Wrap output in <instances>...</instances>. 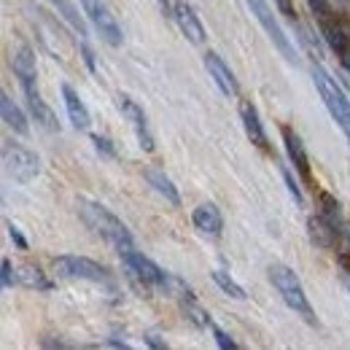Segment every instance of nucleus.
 I'll use <instances>...</instances> for the list:
<instances>
[{
	"mask_svg": "<svg viewBox=\"0 0 350 350\" xmlns=\"http://www.w3.org/2000/svg\"><path fill=\"white\" fill-rule=\"evenodd\" d=\"M312 81H315V87L321 92L323 105H326L329 113L334 116V122L342 127L345 137H350V100L342 94V89L329 79V73H326L321 65H312Z\"/></svg>",
	"mask_w": 350,
	"mask_h": 350,
	"instance_id": "5",
	"label": "nucleus"
},
{
	"mask_svg": "<svg viewBox=\"0 0 350 350\" xmlns=\"http://www.w3.org/2000/svg\"><path fill=\"white\" fill-rule=\"evenodd\" d=\"M157 3H159V8H162V14H165V16H167V19H173V0H157Z\"/></svg>",
	"mask_w": 350,
	"mask_h": 350,
	"instance_id": "36",
	"label": "nucleus"
},
{
	"mask_svg": "<svg viewBox=\"0 0 350 350\" xmlns=\"http://www.w3.org/2000/svg\"><path fill=\"white\" fill-rule=\"evenodd\" d=\"M278 3V11L288 19V22H297V8H294V0H275Z\"/></svg>",
	"mask_w": 350,
	"mask_h": 350,
	"instance_id": "32",
	"label": "nucleus"
},
{
	"mask_svg": "<svg viewBox=\"0 0 350 350\" xmlns=\"http://www.w3.org/2000/svg\"><path fill=\"white\" fill-rule=\"evenodd\" d=\"M283 143H286V154H288L291 165L297 167V173L302 175V180L310 183L312 180V175H310V157H307L302 137L291 130V127H283Z\"/></svg>",
	"mask_w": 350,
	"mask_h": 350,
	"instance_id": "17",
	"label": "nucleus"
},
{
	"mask_svg": "<svg viewBox=\"0 0 350 350\" xmlns=\"http://www.w3.org/2000/svg\"><path fill=\"white\" fill-rule=\"evenodd\" d=\"M318 202H321V213L326 216V219L332 221L340 232H342V226H345V221H342V211H340V202L329 194V191H321L318 194Z\"/></svg>",
	"mask_w": 350,
	"mask_h": 350,
	"instance_id": "25",
	"label": "nucleus"
},
{
	"mask_svg": "<svg viewBox=\"0 0 350 350\" xmlns=\"http://www.w3.org/2000/svg\"><path fill=\"white\" fill-rule=\"evenodd\" d=\"M146 342H148V345H151V348H167V342H165V340H159V334H154V332H148V334H146Z\"/></svg>",
	"mask_w": 350,
	"mask_h": 350,
	"instance_id": "35",
	"label": "nucleus"
},
{
	"mask_svg": "<svg viewBox=\"0 0 350 350\" xmlns=\"http://www.w3.org/2000/svg\"><path fill=\"white\" fill-rule=\"evenodd\" d=\"M22 92H25V97H27V105H30V113L36 116V122H38L44 130L59 132V122H57L54 111L44 103V97H41V92H38V84H25Z\"/></svg>",
	"mask_w": 350,
	"mask_h": 350,
	"instance_id": "16",
	"label": "nucleus"
},
{
	"mask_svg": "<svg viewBox=\"0 0 350 350\" xmlns=\"http://www.w3.org/2000/svg\"><path fill=\"white\" fill-rule=\"evenodd\" d=\"M283 180H286V189H288V194L294 197V202H297V205H302V191H299V186H297L294 175L288 173L286 167H283Z\"/></svg>",
	"mask_w": 350,
	"mask_h": 350,
	"instance_id": "30",
	"label": "nucleus"
},
{
	"mask_svg": "<svg viewBox=\"0 0 350 350\" xmlns=\"http://www.w3.org/2000/svg\"><path fill=\"white\" fill-rule=\"evenodd\" d=\"M33 25H36V30H38V38H41V44H44L46 51H49L54 59L68 62V57H65V54H70V51H73V44H70V38L65 36V30L59 27V22H57V19H51V16H49L46 11H41V8H36Z\"/></svg>",
	"mask_w": 350,
	"mask_h": 350,
	"instance_id": "7",
	"label": "nucleus"
},
{
	"mask_svg": "<svg viewBox=\"0 0 350 350\" xmlns=\"http://www.w3.org/2000/svg\"><path fill=\"white\" fill-rule=\"evenodd\" d=\"M245 5L251 8V14L259 19V25L264 27V33L269 36V41L275 44V49L288 59V62H297V51H294V44L288 41V36L283 33V27H280V22L275 19V14H272V8L267 5V0H245Z\"/></svg>",
	"mask_w": 350,
	"mask_h": 350,
	"instance_id": "8",
	"label": "nucleus"
},
{
	"mask_svg": "<svg viewBox=\"0 0 350 350\" xmlns=\"http://www.w3.org/2000/svg\"><path fill=\"white\" fill-rule=\"evenodd\" d=\"M54 5H57V11L70 22V27L79 33V38H84L87 41V25H84V19H81V14H76V8L68 3V0H51Z\"/></svg>",
	"mask_w": 350,
	"mask_h": 350,
	"instance_id": "26",
	"label": "nucleus"
},
{
	"mask_svg": "<svg viewBox=\"0 0 350 350\" xmlns=\"http://www.w3.org/2000/svg\"><path fill=\"white\" fill-rule=\"evenodd\" d=\"M76 211L81 221L87 224V229H92V234H97L103 243H108L119 256L132 251V234L130 229L122 224V219H116L105 205L89 200V197H79L76 200Z\"/></svg>",
	"mask_w": 350,
	"mask_h": 350,
	"instance_id": "1",
	"label": "nucleus"
},
{
	"mask_svg": "<svg viewBox=\"0 0 350 350\" xmlns=\"http://www.w3.org/2000/svg\"><path fill=\"white\" fill-rule=\"evenodd\" d=\"M81 5H84V14L92 19L94 30L100 33V38L111 46H122V27L111 14V8L105 5V0H81Z\"/></svg>",
	"mask_w": 350,
	"mask_h": 350,
	"instance_id": "9",
	"label": "nucleus"
},
{
	"mask_svg": "<svg viewBox=\"0 0 350 350\" xmlns=\"http://www.w3.org/2000/svg\"><path fill=\"white\" fill-rule=\"evenodd\" d=\"M146 180H148V186L159 194V197H165V202H170L173 208H180V194H178V189L173 186V180L167 178V175L162 173V170H157V167H148L146 170Z\"/></svg>",
	"mask_w": 350,
	"mask_h": 350,
	"instance_id": "22",
	"label": "nucleus"
},
{
	"mask_svg": "<svg viewBox=\"0 0 350 350\" xmlns=\"http://www.w3.org/2000/svg\"><path fill=\"white\" fill-rule=\"evenodd\" d=\"M307 5H310V11H312V14L318 16V22L334 14V8L329 5V0H307Z\"/></svg>",
	"mask_w": 350,
	"mask_h": 350,
	"instance_id": "28",
	"label": "nucleus"
},
{
	"mask_svg": "<svg viewBox=\"0 0 350 350\" xmlns=\"http://www.w3.org/2000/svg\"><path fill=\"white\" fill-rule=\"evenodd\" d=\"M173 19L178 22L180 33L186 36V41H191L194 46L205 44V27H202V22H200V16H197V11H194L191 3H186V0H175Z\"/></svg>",
	"mask_w": 350,
	"mask_h": 350,
	"instance_id": "12",
	"label": "nucleus"
},
{
	"mask_svg": "<svg viewBox=\"0 0 350 350\" xmlns=\"http://www.w3.org/2000/svg\"><path fill=\"white\" fill-rule=\"evenodd\" d=\"M191 224H194V229H197L200 234H205V237H211V240H219L221 229H224V219H221L219 208H216L213 202L197 205L194 213H191Z\"/></svg>",
	"mask_w": 350,
	"mask_h": 350,
	"instance_id": "15",
	"label": "nucleus"
},
{
	"mask_svg": "<svg viewBox=\"0 0 350 350\" xmlns=\"http://www.w3.org/2000/svg\"><path fill=\"white\" fill-rule=\"evenodd\" d=\"M122 264H124L130 280L137 286V288H143V291H162V294H170L175 275H167L159 264H154L148 256H143V254H137V251L132 248V251H127V254H122Z\"/></svg>",
	"mask_w": 350,
	"mask_h": 350,
	"instance_id": "3",
	"label": "nucleus"
},
{
	"mask_svg": "<svg viewBox=\"0 0 350 350\" xmlns=\"http://www.w3.org/2000/svg\"><path fill=\"white\" fill-rule=\"evenodd\" d=\"M92 143H94V148H97L103 157H108V159L116 157V148H113V143H111L108 137H103V135H92Z\"/></svg>",
	"mask_w": 350,
	"mask_h": 350,
	"instance_id": "27",
	"label": "nucleus"
},
{
	"mask_svg": "<svg viewBox=\"0 0 350 350\" xmlns=\"http://www.w3.org/2000/svg\"><path fill=\"white\" fill-rule=\"evenodd\" d=\"M5 226H8V234H11V240L16 243V248H22V251H27V240L22 237V232H19V229H16V226H14L11 221H8Z\"/></svg>",
	"mask_w": 350,
	"mask_h": 350,
	"instance_id": "33",
	"label": "nucleus"
},
{
	"mask_svg": "<svg viewBox=\"0 0 350 350\" xmlns=\"http://www.w3.org/2000/svg\"><path fill=\"white\" fill-rule=\"evenodd\" d=\"M51 267H54L57 278H62V280H92V283H108L111 280L108 269L103 264L87 259V256L65 254V256H57Z\"/></svg>",
	"mask_w": 350,
	"mask_h": 350,
	"instance_id": "6",
	"label": "nucleus"
},
{
	"mask_svg": "<svg viewBox=\"0 0 350 350\" xmlns=\"http://www.w3.org/2000/svg\"><path fill=\"white\" fill-rule=\"evenodd\" d=\"M211 332H213V337H216V342H219V348L224 350H234L237 348V342L224 332V329H219V326H211Z\"/></svg>",
	"mask_w": 350,
	"mask_h": 350,
	"instance_id": "31",
	"label": "nucleus"
},
{
	"mask_svg": "<svg viewBox=\"0 0 350 350\" xmlns=\"http://www.w3.org/2000/svg\"><path fill=\"white\" fill-rule=\"evenodd\" d=\"M240 119H243V130L248 135V140H251L256 148L269 151V137H267V132H264L262 116H259V111H256V105H254L251 100H243V103H240Z\"/></svg>",
	"mask_w": 350,
	"mask_h": 350,
	"instance_id": "14",
	"label": "nucleus"
},
{
	"mask_svg": "<svg viewBox=\"0 0 350 350\" xmlns=\"http://www.w3.org/2000/svg\"><path fill=\"white\" fill-rule=\"evenodd\" d=\"M11 68H14V73H16V79H19L22 87H25V84H36V79H38V70H36V51L27 44L16 46V49L11 51Z\"/></svg>",
	"mask_w": 350,
	"mask_h": 350,
	"instance_id": "19",
	"label": "nucleus"
},
{
	"mask_svg": "<svg viewBox=\"0 0 350 350\" xmlns=\"http://www.w3.org/2000/svg\"><path fill=\"white\" fill-rule=\"evenodd\" d=\"M213 280H216V286H219L226 297H232V299H237V302H243V299H245L243 286H240L229 272H224V269H213Z\"/></svg>",
	"mask_w": 350,
	"mask_h": 350,
	"instance_id": "24",
	"label": "nucleus"
},
{
	"mask_svg": "<svg viewBox=\"0 0 350 350\" xmlns=\"http://www.w3.org/2000/svg\"><path fill=\"white\" fill-rule=\"evenodd\" d=\"M62 103H65V108H68V116H70L73 127H76V130H81V132L89 130L92 116H89L84 100L79 97V92L70 87V84H62Z\"/></svg>",
	"mask_w": 350,
	"mask_h": 350,
	"instance_id": "20",
	"label": "nucleus"
},
{
	"mask_svg": "<svg viewBox=\"0 0 350 350\" xmlns=\"http://www.w3.org/2000/svg\"><path fill=\"white\" fill-rule=\"evenodd\" d=\"M16 283L19 286H25V288H36V291H51L54 288V283L46 278L44 272L38 269V267H30V264H25V267H19L16 269Z\"/></svg>",
	"mask_w": 350,
	"mask_h": 350,
	"instance_id": "23",
	"label": "nucleus"
},
{
	"mask_svg": "<svg viewBox=\"0 0 350 350\" xmlns=\"http://www.w3.org/2000/svg\"><path fill=\"white\" fill-rule=\"evenodd\" d=\"M3 170L16 183H30L41 173V159L22 143L3 140Z\"/></svg>",
	"mask_w": 350,
	"mask_h": 350,
	"instance_id": "4",
	"label": "nucleus"
},
{
	"mask_svg": "<svg viewBox=\"0 0 350 350\" xmlns=\"http://www.w3.org/2000/svg\"><path fill=\"white\" fill-rule=\"evenodd\" d=\"M348 3H350V0H348Z\"/></svg>",
	"mask_w": 350,
	"mask_h": 350,
	"instance_id": "38",
	"label": "nucleus"
},
{
	"mask_svg": "<svg viewBox=\"0 0 350 350\" xmlns=\"http://www.w3.org/2000/svg\"><path fill=\"white\" fill-rule=\"evenodd\" d=\"M342 68L348 70V76H350V51H348V54H345V57H342Z\"/></svg>",
	"mask_w": 350,
	"mask_h": 350,
	"instance_id": "37",
	"label": "nucleus"
},
{
	"mask_svg": "<svg viewBox=\"0 0 350 350\" xmlns=\"http://www.w3.org/2000/svg\"><path fill=\"white\" fill-rule=\"evenodd\" d=\"M0 113H3V122L16 132V135H30V124H27V116L22 113V108L11 100L8 92L0 94Z\"/></svg>",
	"mask_w": 350,
	"mask_h": 350,
	"instance_id": "21",
	"label": "nucleus"
},
{
	"mask_svg": "<svg viewBox=\"0 0 350 350\" xmlns=\"http://www.w3.org/2000/svg\"><path fill=\"white\" fill-rule=\"evenodd\" d=\"M119 111L124 113V119L130 122L132 132H135V137H137V143H140V148L143 151H154V135L148 130V122H146V113H143V108L127 97V94H119Z\"/></svg>",
	"mask_w": 350,
	"mask_h": 350,
	"instance_id": "10",
	"label": "nucleus"
},
{
	"mask_svg": "<svg viewBox=\"0 0 350 350\" xmlns=\"http://www.w3.org/2000/svg\"><path fill=\"white\" fill-rule=\"evenodd\" d=\"M205 68H208V73H211V79L216 81V87L221 89V94L224 97H237L240 94V84H237V79H234V73L229 70V65L221 59L216 51H205Z\"/></svg>",
	"mask_w": 350,
	"mask_h": 350,
	"instance_id": "13",
	"label": "nucleus"
},
{
	"mask_svg": "<svg viewBox=\"0 0 350 350\" xmlns=\"http://www.w3.org/2000/svg\"><path fill=\"white\" fill-rule=\"evenodd\" d=\"M81 57H84V62H87V68L92 70V73H97V65H94V54H92V49H89V44L81 38Z\"/></svg>",
	"mask_w": 350,
	"mask_h": 350,
	"instance_id": "34",
	"label": "nucleus"
},
{
	"mask_svg": "<svg viewBox=\"0 0 350 350\" xmlns=\"http://www.w3.org/2000/svg\"><path fill=\"white\" fill-rule=\"evenodd\" d=\"M307 232H310V240H312V245H318V248H334L337 245V240H340V229L332 224V221L326 219L323 213H318V216H310L307 219Z\"/></svg>",
	"mask_w": 350,
	"mask_h": 350,
	"instance_id": "18",
	"label": "nucleus"
},
{
	"mask_svg": "<svg viewBox=\"0 0 350 350\" xmlns=\"http://www.w3.org/2000/svg\"><path fill=\"white\" fill-rule=\"evenodd\" d=\"M0 283H3V288H14V283H16V275H14V267H11V262L8 259H3L0 262Z\"/></svg>",
	"mask_w": 350,
	"mask_h": 350,
	"instance_id": "29",
	"label": "nucleus"
},
{
	"mask_svg": "<svg viewBox=\"0 0 350 350\" xmlns=\"http://www.w3.org/2000/svg\"><path fill=\"white\" fill-rule=\"evenodd\" d=\"M318 25H321V36H323V41L329 44V49H332L337 57H345V54L350 51V25L348 22L340 19L337 14H332V16L321 19Z\"/></svg>",
	"mask_w": 350,
	"mask_h": 350,
	"instance_id": "11",
	"label": "nucleus"
},
{
	"mask_svg": "<svg viewBox=\"0 0 350 350\" xmlns=\"http://www.w3.org/2000/svg\"><path fill=\"white\" fill-rule=\"evenodd\" d=\"M269 280H272L275 291L280 294V299L288 305V310H294V315H299L310 326L318 323V318H315V312H312V307H310V299H307V294H305V286H302L299 275H297L291 267H286V264H272V267H269Z\"/></svg>",
	"mask_w": 350,
	"mask_h": 350,
	"instance_id": "2",
	"label": "nucleus"
}]
</instances>
